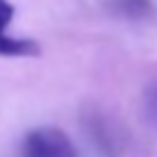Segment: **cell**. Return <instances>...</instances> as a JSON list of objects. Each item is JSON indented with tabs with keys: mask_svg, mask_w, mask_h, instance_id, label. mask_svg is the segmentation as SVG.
<instances>
[{
	"mask_svg": "<svg viewBox=\"0 0 157 157\" xmlns=\"http://www.w3.org/2000/svg\"><path fill=\"white\" fill-rule=\"evenodd\" d=\"M14 19V5L10 0H0V56L2 58H35L42 53L39 44L28 37H14L10 33Z\"/></svg>",
	"mask_w": 157,
	"mask_h": 157,
	"instance_id": "7a4b0ae2",
	"label": "cell"
},
{
	"mask_svg": "<svg viewBox=\"0 0 157 157\" xmlns=\"http://www.w3.org/2000/svg\"><path fill=\"white\" fill-rule=\"evenodd\" d=\"M113 10L127 19H143L150 12V0H113Z\"/></svg>",
	"mask_w": 157,
	"mask_h": 157,
	"instance_id": "3957f363",
	"label": "cell"
},
{
	"mask_svg": "<svg viewBox=\"0 0 157 157\" xmlns=\"http://www.w3.org/2000/svg\"><path fill=\"white\" fill-rule=\"evenodd\" d=\"M146 113L152 123H157V83L146 90Z\"/></svg>",
	"mask_w": 157,
	"mask_h": 157,
	"instance_id": "277c9868",
	"label": "cell"
},
{
	"mask_svg": "<svg viewBox=\"0 0 157 157\" xmlns=\"http://www.w3.org/2000/svg\"><path fill=\"white\" fill-rule=\"evenodd\" d=\"M21 157H76V148L63 129L37 127L25 134Z\"/></svg>",
	"mask_w": 157,
	"mask_h": 157,
	"instance_id": "6da1fadb",
	"label": "cell"
}]
</instances>
